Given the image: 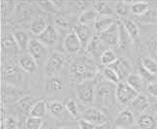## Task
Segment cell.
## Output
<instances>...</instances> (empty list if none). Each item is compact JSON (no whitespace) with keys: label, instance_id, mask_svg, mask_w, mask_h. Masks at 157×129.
I'll use <instances>...</instances> for the list:
<instances>
[{"label":"cell","instance_id":"cell-33","mask_svg":"<svg viewBox=\"0 0 157 129\" xmlns=\"http://www.w3.org/2000/svg\"><path fill=\"white\" fill-rule=\"evenodd\" d=\"M141 64L144 66L150 73L155 74L157 73V62L150 57H144L142 59H140Z\"/></svg>","mask_w":157,"mask_h":129},{"label":"cell","instance_id":"cell-38","mask_svg":"<svg viewBox=\"0 0 157 129\" xmlns=\"http://www.w3.org/2000/svg\"><path fill=\"white\" fill-rule=\"evenodd\" d=\"M65 108L73 117H77L78 116V105L75 100H73V99H68L65 104Z\"/></svg>","mask_w":157,"mask_h":129},{"label":"cell","instance_id":"cell-48","mask_svg":"<svg viewBox=\"0 0 157 129\" xmlns=\"http://www.w3.org/2000/svg\"><path fill=\"white\" fill-rule=\"evenodd\" d=\"M60 129H76V128H74V127H62Z\"/></svg>","mask_w":157,"mask_h":129},{"label":"cell","instance_id":"cell-10","mask_svg":"<svg viewBox=\"0 0 157 129\" xmlns=\"http://www.w3.org/2000/svg\"><path fill=\"white\" fill-rule=\"evenodd\" d=\"M110 68L115 69V72L118 73L120 79L127 78L132 72V63L128 59H120L117 60L114 64H111Z\"/></svg>","mask_w":157,"mask_h":129},{"label":"cell","instance_id":"cell-29","mask_svg":"<svg viewBox=\"0 0 157 129\" xmlns=\"http://www.w3.org/2000/svg\"><path fill=\"white\" fill-rule=\"evenodd\" d=\"M47 104V112H49L52 116H60L63 110L64 105L60 101H50L46 103Z\"/></svg>","mask_w":157,"mask_h":129},{"label":"cell","instance_id":"cell-9","mask_svg":"<svg viewBox=\"0 0 157 129\" xmlns=\"http://www.w3.org/2000/svg\"><path fill=\"white\" fill-rule=\"evenodd\" d=\"M74 32L77 34V36L78 39L81 40L82 46L87 47L88 43L90 42V40L93 38V31L92 29L87 26V24H76L74 27Z\"/></svg>","mask_w":157,"mask_h":129},{"label":"cell","instance_id":"cell-26","mask_svg":"<svg viewBox=\"0 0 157 129\" xmlns=\"http://www.w3.org/2000/svg\"><path fill=\"white\" fill-rule=\"evenodd\" d=\"M94 11L101 17H109L113 14V9L109 4L104 1H97L94 3Z\"/></svg>","mask_w":157,"mask_h":129},{"label":"cell","instance_id":"cell-15","mask_svg":"<svg viewBox=\"0 0 157 129\" xmlns=\"http://www.w3.org/2000/svg\"><path fill=\"white\" fill-rule=\"evenodd\" d=\"M19 64L23 71L27 72H34L37 69V63L29 54H23L19 59Z\"/></svg>","mask_w":157,"mask_h":129},{"label":"cell","instance_id":"cell-36","mask_svg":"<svg viewBox=\"0 0 157 129\" xmlns=\"http://www.w3.org/2000/svg\"><path fill=\"white\" fill-rule=\"evenodd\" d=\"M44 124L43 120L39 117H33L29 116L26 120V127L27 129H41Z\"/></svg>","mask_w":157,"mask_h":129},{"label":"cell","instance_id":"cell-24","mask_svg":"<svg viewBox=\"0 0 157 129\" xmlns=\"http://www.w3.org/2000/svg\"><path fill=\"white\" fill-rule=\"evenodd\" d=\"M47 112V104L44 101H38L36 105H34L32 109V111L29 112V116L33 117H39L43 118L45 116Z\"/></svg>","mask_w":157,"mask_h":129},{"label":"cell","instance_id":"cell-18","mask_svg":"<svg viewBox=\"0 0 157 129\" xmlns=\"http://www.w3.org/2000/svg\"><path fill=\"white\" fill-rule=\"evenodd\" d=\"M126 82L129 84L132 88H134L139 94L144 91V80L142 79V77L140 76V74H136V73L130 74V76L127 77Z\"/></svg>","mask_w":157,"mask_h":129},{"label":"cell","instance_id":"cell-43","mask_svg":"<svg viewBox=\"0 0 157 129\" xmlns=\"http://www.w3.org/2000/svg\"><path fill=\"white\" fill-rule=\"evenodd\" d=\"M146 91L152 97L157 98V82H154L153 81V82H150V83L147 84Z\"/></svg>","mask_w":157,"mask_h":129},{"label":"cell","instance_id":"cell-49","mask_svg":"<svg viewBox=\"0 0 157 129\" xmlns=\"http://www.w3.org/2000/svg\"><path fill=\"white\" fill-rule=\"evenodd\" d=\"M154 107H155V111H156V112H157V101L155 102V105H154Z\"/></svg>","mask_w":157,"mask_h":129},{"label":"cell","instance_id":"cell-2","mask_svg":"<svg viewBox=\"0 0 157 129\" xmlns=\"http://www.w3.org/2000/svg\"><path fill=\"white\" fill-rule=\"evenodd\" d=\"M76 94L82 103L88 105L95 102L96 82L93 79L82 81L76 86Z\"/></svg>","mask_w":157,"mask_h":129},{"label":"cell","instance_id":"cell-28","mask_svg":"<svg viewBox=\"0 0 157 129\" xmlns=\"http://www.w3.org/2000/svg\"><path fill=\"white\" fill-rule=\"evenodd\" d=\"M5 74H6V78L7 80L10 82L12 81H16V80H21L22 76H21V72L19 71V68L14 66V64H9L5 68Z\"/></svg>","mask_w":157,"mask_h":129},{"label":"cell","instance_id":"cell-37","mask_svg":"<svg viewBox=\"0 0 157 129\" xmlns=\"http://www.w3.org/2000/svg\"><path fill=\"white\" fill-rule=\"evenodd\" d=\"M5 47H6V49H8V50L13 51V52H18L19 50H21L16 41V39H15L14 35H12V34H8L6 38H5Z\"/></svg>","mask_w":157,"mask_h":129},{"label":"cell","instance_id":"cell-19","mask_svg":"<svg viewBox=\"0 0 157 129\" xmlns=\"http://www.w3.org/2000/svg\"><path fill=\"white\" fill-rule=\"evenodd\" d=\"M116 23L115 20L111 17H99L94 22V28L98 33H102L109 28L113 24Z\"/></svg>","mask_w":157,"mask_h":129},{"label":"cell","instance_id":"cell-44","mask_svg":"<svg viewBox=\"0 0 157 129\" xmlns=\"http://www.w3.org/2000/svg\"><path fill=\"white\" fill-rule=\"evenodd\" d=\"M78 126H80L81 129H94L96 127V125H94L93 123L83 120V118H82V120L78 121Z\"/></svg>","mask_w":157,"mask_h":129},{"label":"cell","instance_id":"cell-13","mask_svg":"<svg viewBox=\"0 0 157 129\" xmlns=\"http://www.w3.org/2000/svg\"><path fill=\"white\" fill-rule=\"evenodd\" d=\"M38 40L45 46H54L57 42L58 35L55 28L53 26H48L40 35H38Z\"/></svg>","mask_w":157,"mask_h":129},{"label":"cell","instance_id":"cell-31","mask_svg":"<svg viewBox=\"0 0 157 129\" xmlns=\"http://www.w3.org/2000/svg\"><path fill=\"white\" fill-rule=\"evenodd\" d=\"M114 10L118 16L125 18L129 15V13L131 11V5H130V3H128L126 1H118L115 4Z\"/></svg>","mask_w":157,"mask_h":129},{"label":"cell","instance_id":"cell-30","mask_svg":"<svg viewBox=\"0 0 157 129\" xmlns=\"http://www.w3.org/2000/svg\"><path fill=\"white\" fill-rule=\"evenodd\" d=\"M149 10V4L147 2H135L131 4V12L136 16H142Z\"/></svg>","mask_w":157,"mask_h":129},{"label":"cell","instance_id":"cell-23","mask_svg":"<svg viewBox=\"0 0 157 129\" xmlns=\"http://www.w3.org/2000/svg\"><path fill=\"white\" fill-rule=\"evenodd\" d=\"M47 27H48V24H47L46 20L42 17H39L33 21L31 24V31L33 34H36V35L38 36L45 31Z\"/></svg>","mask_w":157,"mask_h":129},{"label":"cell","instance_id":"cell-39","mask_svg":"<svg viewBox=\"0 0 157 129\" xmlns=\"http://www.w3.org/2000/svg\"><path fill=\"white\" fill-rule=\"evenodd\" d=\"M96 12L95 11H91V10H86V11L83 12L80 18H78V22L80 24H86L87 22L92 21V20H96Z\"/></svg>","mask_w":157,"mask_h":129},{"label":"cell","instance_id":"cell-47","mask_svg":"<svg viewBox=\"0 0 157 129\" xmlns=\"http://www.w3.org/2000/svg\"><path fill=\"white\" fill-rule=\"evenodd\" d=\"M41 129H54V128H52L50 125H48V124H45V123H44L43 124V126H42V128Z\"/></svg>","mask_w":157,"mask_h":129},{"label":"cell","instance_id":"cell-46","mask_svg":"<svg viewBox=\"0 0 157 129\" xmlns=\"http://www.w3.org/2000/svg\"><path fill=\"white\" fill-rule=\"evenodd\" d=\"M94 129H111V125L109 122H106L104 124H101V125H97Z\"/></svg>","mask_w":157,"mask_h":129},{"label":"cell","instance_id":"cell-7","mask_svg":"<svg viewBox=\"0 0 157 129\" xmlns=\"http://www.w3.org/2000/svg\"><path fill=\"white\" fill-rule=\"evenodd\" d=\"M47 46H45L44 44H42L38 39L33 38L31 39L28 47V51L29 54L31 56L34 58V60L36 62L37 61H42L44 58H45L46 54H47Z\"/></svg>","mask_w":157,"mask_h":129},{"label":"cell","instance_id":"cell-50","mask_svg":"<svg viewBox=\"0 0 157 129\" xmlns=\"http://www.w3.org/2000/svg\"><path fill=\"white\" fill-rule=\"evenodd\" d=\"M116 129H125V128H121V127H117Z\"/></svg>","mask_w":157,"mask_h":129},{"label":"cell","instance_id":"cell-32","mask_svg":"<svg viewBox=\"0 0 157 129\" xmlns=\"http://www.w3.org/2000/svg\"><path fill=\"white\" fill-rule=\"evenodd\" d=\"M100 61L102 64H104L106 67H110L111 64H113L117 61V56L114 52L110 50V49H106L101 55Z\"/></svg>","mask_w":157,"mask_h":129},{"label":"cell","instance_id":"cell-16","mask_svg":"<svg viewBox=\"0 0 157 129\" xmlns=\"http://www.w3.org/2000/svg\"><path fill=\"white\" fill-rule=\"evenodd\" d=\"M37 102L38 101L36 97L31 96V95H26V96H23L22 98L19 99L17 102V107L21 112L29 113V112L32 111L33 107L36 105Z\"/></svg>","mask_w":157,"mask_h":129},{"label":"cell","instance_id":"cell-4","mask_svg":"<svg viewBox=\"0 0 157 129\" xmlns=\"http://www.w3.org/2000/svg\"><path fill=\"white\" fill-rule=\"evenodd\" d=\"M65 64V57L60 52H53L47 59L45 64V76H57Z\"/></svg>","mask_w":157,"mask_h":129},{"label":"cell","instance_id":"cell-35","mask_svg":"<svg viewBox=\"0 0 157 129\" xmlns=\"http://www.w3.org/2000/svg\"><path fill=\"white\" fill-rule=\"evenodd\" d=\"M140 22L144 24H154L157 23V10L149 9L144 15L140 16Z\"/></svg>","mask_w":157,"mask_h":129},{"label":"cell","instance_id":"cell-11","mask_svg":"<svg viewBox=\"0 0 157 129\" xmlns=\"http://www.w3.org/2000/svg\"><path fill=\"white\" fill-rule=\"evenodd\" d=\"M64 47L69 53H78L82 47L81 40L75 32H69L64 39Z\"/></svg>","mask_w":157,"mask_h":129},{"label":"cell","instance_id":"cell-51","mask_svg":"<svg viewBox=\"0 0 157 129\" xmlns=\"http://www.w3.org/2000/svg\"><path fill=\"white\" fill-rule=\"evenodd\" d=\"M2 129H5V128H4V126H3V128H2Z\"/></svg>","mask_w":157,"mask_h":129},{"label":"cell","instance_id":"cell-21","mask_svg":"<svg viewBox=\"0 0 157 129\" xmlns=\"http://www.w3.org/2000/svg\"><path fill=\"white\" fill-rule=\"evenodd\" d=\"M14 37L16 39V41L18 43V45L20 47L22 51H26L28 50V47H29V44L31 39H29L28 33L24 31H16L14 32Z\"/></svg>","mask_w":157,"mask_h":129},{"label":"cell","instance_id":"cell-22","mask_svg":"<svg viewBox=\"0 0 157 129\" xmlns=\"http://www.w3.org/2000/svg\"><path fill=\"white\" fill-rule=\"evenodd\" d=\"M156 124V120L151 115H141L137 120L140 129H155Z\"/></svg>","mask_w":157,"mask_h":129},{"label":"cell","instance_id":"cell-17","mask_svg":"<svg viewBox=\"0 0 157 129\" xmlns=\"http://www.w3.org/2000/svg\"><path fill=\"white\" fill-rule=\"evenodd\" d=\"M104 45L103 42L100 39L99 36H93V38L90 40V42L88 43V45L86 47L87 51L90 52L93 57H100L105 50H103Z\"/></svg>","mask_w":157,"mask_h":129},{"label":"cell","instance_id":"cell-40","mask_svg":"<svg viewBox=\"0 0 157 129\" xmlns=\"http://www.w3.org/2000/svg\"><path fill=\"white\" fill-rule=\"evenodd\" d=\"M139 74L142 77L144 80H147L148 83L150 82H153V79H154V74L150 73L147 69L142 66L140 61V64H139Z\"/></svg>","mask_w":157,"mask_h":129},{"label":"cell","instance_id":"cell-6","mask_svg":"<svg viewBox=\"0 0 157 129\" xmlns=\"http://www.w3.org/2000/svg\"><path fill=\"white\" fill-rule=\"evenodd\" d=\"M83 120L93 123L94 125H101L108 122V118L105 116V113L101 112L97 108H88L82 112V115Z\"/></svg>","mask_w":157,"mask_h":129},{"label":"cell","instance_id":"cell-25","mask_svg":"<svg viewBox=\"0 0 157 129\" xmlns=\"http://www.w3.org/2000/svg\"><path fill=\"white\" fill-rule=\"evenodd\" d=\"M132 41V36L127 31L123 23L120 22L119 23V45L122 48H126L127 46L130 45Z\"/></svg>","mask_w":157,"mask_h":129},{"label":"cell","instance_id":"cell-1","mask_svg":"<svg viewBox=\"0 0 157 129\" xmlns=\"http://www.w3.org/2000/svg\"><path fill=\"white\" fill-rule=\"evenodd\" d=\"M116 87L110 81L99 82L96 88L95 103L98 107L108 109L114 106L116 102Z\"/></svg>","mask_w":157,"mask_h":129},{"label":"cell","instance_id":"cell-12","mask_svg":"<svg viewBox=\"0 0 157 129\" xmlns=\"http://www.w3.org/2000/svg\"><path fill=\"white\" fill-rule=\"evenodd\" d=\"M64 82L62 78L57 76H48L45 79V91L49 94H56L63 90Z\"/></svg>","mask_w":157,"mask_h":129},{"label":"cell","instance_id":"cell-14","mask_svg":"<svg viewBox=\"0 0 157 129\" xmlns=\"http://www.w3.org/2000/svg\"><path fill=\"white\" fill-rule=\"evenodd\" d=\"M134 122H135L134 113H132V111L128 110V109L120 112L119 115L117 116L116 120H115L116 125L118 127H121V128L131 126V125L134 124Z\"/></svg>","mask_w":157,"mask_h":129},{"label":"cell","instance_id":"cell-41","mask_svg":"<svg viewBox=\"0 0 157 129\" xmlns=\"http://www.w3.org/2000/svg\"><path fill=\"white\" fill-rule=\"evenodd\" d=\"M18 122L14 116H8L6 117L4 122V128L5 129H18Z\"/></svg>","mask_w":157,"mask_h":129},{"label":"cell","instance_id":"cell-42","mask_svg":"<svg viewBox=\"0 0 157 129\" xmlns=\"http://www.w3.org/2000/svg\"><path fill=\"white\" fill-rule=\"evenodd\" d=\"M39 6H41L42 8H44L46 11L49 12H52V13H55L56 12V7H55V3L51 2V1H42V2H39Z\"/></svg>","mask_w":157,"mask_h":129},{"label":"cell","instance_id":"cell-34","mask_svg":"<svg viewBox=\"0 0 157 129\" xmlns=\"http://www.w3.org/2000/svg\"><path fill=\"white\" fill-rule=\"evenodd\" d=\"M103 76H104L105 79L107 81H110L112 83H119L120 82V77L118 76V73L115 72V69H113L110 67H105L103 69Z\"/></svg>","mask_w":157,"mask_h":129},{"label":"cell","instance_id":"cell-5","mask_svg":"<svg viewBox=\"0 0 157 129\" xmlns=\"http://www.w3.org/2000/svg\"><path fill=\"white\" fill-rule=\"evenodd\" d=\"M139 96L134 88H132L127 82H119L116 87V97L117 100L121 104L132 103L135 99Z\"/></svg>","mask_w":157,"mask_h":129},{"label":"cell","instance_id":"cell-3","mask_svg":"<svg viewBox=\"0 0 157 129\" xmlns=\"http://www.w3.org/2000/svg\"><path fill=\"white\" fill-rule=\"evenodd\" d=\"M70 72L74 77L81 80L82 82L93 79L96 74V68L85 62H75L71 64Z\"/></svg>","mask_w":157,"mask_h":129},{"label":"cell","instance_id":"cell-27","mask_svg":"<svg viewBox=\"0 0 157 129\" xmlns=\"http://www.w3.org/2000/svg\"><path fill=\"white\" fill-rule=\"evenodd\" d=\"M121 22L123 23L125 28L127 29V31L129 32V34L132 36V39L136 38L140 35L139 27L136 26V24L134 21H132V20H130V19H123Z\"/></svg>","mask_w":157,"mask_h":129},{"label":"cell","instance_id":"cell-45","mask_svg":"<svg viewBox=\"0 0 157 129\" xmlns=\"http://www.w3.org/2000/svg\"><path fill=\"white\" fill-rule=\"evenodd\" d=\"M55 23L62 28H68L69 27V22L64 17H58L55 20Z\"/></svg>","mask_w":157,"mask_h":129},{"label":"cell","instance_id":"cell-8","mask_svg":"<svg viewBox=\"0 0 157 129\" xmlns=\"http://www.w3.org/2000/svg\"><path fill=\"white\" fill-rule=\"evenodd\" d=\"M99 37L103 43L108 45H119V23H114L109 28L100 33Z\"/></svg>","mask_w":157,"mask_h":129},{"label":"cell","instance_id":"cell-20","mask_svg":"<svg viewBox=\"0 0 157 129\" xmlns=\"http://www.w3.org/2000/svg\"><path fill=\"white\" fill-rule=\"evenodd\" d=\"M148 105H149L148 98L145 95H142V94H139V96L131 103V107L137 112H144L147 109V107H148Z\"/></svg>","mask_w":157,"mask_h":129}]
</instances>
